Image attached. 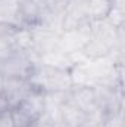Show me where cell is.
<instances>
[{"label": "cell", "mask_w": 125, "mask_h": 127, "mask_svg": "<svg viewBox=\"0 0 125 127\" xmlns=\"http://www.w3.org/2000/svg\"><path fill=\"white\" fill-rule=\"evenodd\" d=\"M78 109H81L84 114H93L97 111L96 106V97H94V89L87 86H78L71 90V99L68 100Z\"/></svg>", "instance_id": "obj_1"}, {"label": "cell", "mask_w": 125, "mask_h": 127, "mask_svg": "<svg viewBox=\"0 0 125 127\" xmlns=\"http://www.w3.org/2000/svg\"><path fill=\"white\" fill-rule=\"evenodd\" d=\"M0 127H13V121H12V114H10V111H3V112H0Z\"/></svg>", "instance_id": "obj_2"}]
</instances>
